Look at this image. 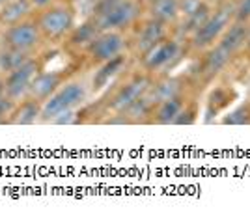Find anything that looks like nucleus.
<instances>
[{"mask_svg":"<svg viewBox=\"0 0 250 218\" xmlns=\"http://www.w3.org/2000/svg\"><path fill=\"white\" fill-rule=\"evenodd\" d=\"M86 86L83 82H63L54 94L42 104V119L54 121L63 112L75 110L86 101Z\"/></svg>","mask_w":250,"mask_h":218,"instance_id":"obj_2","label":"nucleus"},{"mask_svg":"<svg viewBox=\"0 0 250 218\" xmlns=\"http://www.w3.org/2000/svg\"><path fill=\"white\" fill-rule=\"evenodd\" d=\"M231 2H233V0H231Z\"/></svg>","mask_w":250,"mask_h":218,"instance_id":"obj_32","label":"nucleus"},{"mask_svg":"<svg viewBox=\"0 0 250 218\" xmlns=\"http://www.w3.org/2000/svg\"><path fill=\"white\" fill-rule=\"evenodd\" d=\"M42 36L47 40H62L75 28V13L69 6H52L43 10L38 19Z\"/></svg>","mask_w":250,"mask_h":218,"instance_id":"obj_3","label":"nucleus"},{"mask_svg":"<svg viewBox=\"0 0 250 218\" xmlns=\"http://www.w3.org/2000/svg\"><path fill=\"white\" fill-rule=\"evenodd\" d=\"M42 38L43 36L38 22L24 19L17 24L8 26V30L4 32V45L10 49H15V51L30 52L42 43Z\"/></svg>","mask_w":250,"mask_h":218,"instance_id":"obj_7","label":"nucleus"},{"mask_svg":"<svg viewBox=\"0 0 250 218\" xmlns=\"http://www.w3.org/2000/svg\"><path fill=\"white\" fill-rule=\"evenodd\" d=\"M249 24L250 22H239L231 21L229 26L224 30V34L220 36L219 43L220 47H224L228 52H231L233 56L245 49V41H247V34H249Z\"/></svg>","mask_w":250,"mask_h":218,"instance_id":"obj_14","label":"nucleus"},{"mask_svg":"<svg viewBox=\"0 0 250 218\" xmlns=\"http://www.w3.org/2000/svg\"><path fill=\"white\" fill-rule=\"evenodd\" d=\"M138 13H140V6L136 0H116L108 10L92 19L97 22L101 32L124 30V28H129L131 24H135Z\"/></svg>","mask_w":250,"mask_h":218,"instance_id":"obj_4","label":"nucleus"},{"mask_svg":"<svg viewBox=\"0 0 250 218\" xmlns=\"http://www.w3.org/2000/svg\"><path fill=\"white\" fill-rule=\"evenodd\" d=\"M142 2H146L147 6H149V4H151V2H155V0H142Z\"/></svg>","mask_w":250,"mask_h":218,"instance_id":"obj_29","label":"nucleus"},{"mask_svg":"<svg viewBox=\"0 0 250 218\" xmlns=\"http://www.w3.org/2000/svg\"><path fill=\"white\" fill-rule=\"evenodd\" d=\"M245 49L250 52V24H249V34H247V41H245Z\"/></svg>","mask_w":250,"mask_h":218,"instance_id":"obj_27","label":"nucleus"},{"mask_svg":"<svg viewBox=\"0 0 250 218\" xmlns=\"http://www.w3.org/2000/svg\"><path fill=\"white\" fill-rule=\"evenodd\" d=\"M185 104L187 103L183 101V95H174V97L157 101V106H153L151 110V116H153L151 121L157 125H174Z\"/></svg>","mask_w":250,"mask_h":218,"instance_id":"obj_13","label":"nucleus"},{"mask_svg":"<svg viewBox=\"0 0 250 218\" xmlns=\"http://www.w3.org/2000/svg\"><path fill=\"white\" fill-rule=\"evenodd\" d=\"M147 90H149V79L144 77V75H142V77H135L133 80H129L125 86H122V88L116 92L110 106L114 108L116 112L125 114L142 95L146 94Z\"/></svg>","mask_w":250,"mask_h":218,"instance_id":"obj_10","label":"nucleus"},{"mask_svg":"<svg viewBox=\"0 0 250 218\" xmlns=\"http://www.w3.org/2000/svg\"><path fill=\"white\" fill-rule=\"evenodd\" d=\"M125 49V38L120 30H103L95 36V40L88 47L86 52L90 56V60L95 65L112 60L116 56L124 54Z\"/></svg>","mask_w":250,"mask_h":218,"instance_id":"obj_5","label":"nucleus"},{"mask_svg":"<svg viewBox=\"0 0 250 218\" xmlns=\"http://www.w3.org/2000/svg\"><path fill=\"white\" fill-rule=\"evenodd\" d=\"M42 104L43 103H40L38 99H34L30 95L24 97V99H21V103H15V108L8 118V121L15 125L36 123L42 118Z\"/></svg>","mask_w":250,"mask_h":218,"instance_id":"obj_15","label":"nucleus"},{"mask_svg":"<svg viewBox=\"0 0 250 218\" xmlns=\"http://www.w3.org/2000/svg\"><path fill=\"white\" fill-rule=\"evenodd\" d=\"M194 116H196L194 106H188V104H185V106H183V110H181V114L177 116V119H176V123H174V125L192 123V121H194Z\"/></svg>","mask_w":250,"mask_h":218,"instance_id":"obj_25","label":"nucleus"},{"mask_svg":"<svg viewBox=\"0 0 250 218\" xmlns=\"http://www.w3.org/2000/svg\"><path fill=\"white\" fill-rule=\"evenodd\" d=\"M211 6H209L206 0H202L198 6L194 8V10L187 13L185 15V19H183V24H181V28H179V34L183 36V38H190L194 32L198 30L200 26L204 24V22L208 21V17L211 15Z\"/></svg>","mask_w":250,"mask_h":218,"instance_id":"obj_18","label":"nucleus"},{"mask_svg":"<svg viewBox=\"0 0 250 218\" xmlns=\"http://www.w3.org/2000/svg\"><path fill=\"white\" fill-rule=\"evenodd\" d=\"M233 21L250 22V0H233Z\"/></svg>","mask_w":250,"mask_h":218,"instance_id":"obj_23","label":"nucleus"},{"mask_svg":"<svg viewBox=\"0 0 250 218\" xmlns=\"http://www.w3.org/2000/svg\"><path fill=\"white\" fill-rule=\"evenodd\" d=\"M233 54L228 52L224 47H220L219 43H215L213 47H209L208 51L202 52V60H200V77L209 82L213 80L217 75L224 71L228 67V63L231 62Z\"/></svg>","mask_w":250,"mask_h":218,"instance_id":"obj_9","label":"nucleus"},{"mask_svg":"<svg viewBox=\"0 0 250 218\" xmlns=\"http://www.w3.org/2000/svg\"><path fill=\"white\" fill-rule=\"evenodd\" d=\"M99 26H97V22L94 19H90V21L83 22L81 26H75L73 30L69 32V43L73 45V47H88L90 43L95 40V36L99 34Z\"/></svg>","mask_w":250,"mask_h":218,"instance_id":"obj_20","label":"nucleus"},{"mask_svg":"<svg viewBox=\"0 0 250 218\" xmlns=\"http://www.w3.org/2000/svg\"><path fill=\"white\" fill-rule=\"evenodd\" d=\"M52 0H30L32 8H36V10H47L49 6H51Z\"/></svg>","mask_w":250,"mask_h":218,"instance_id":"obj_26","label":"nucleus"},{"mask_svg":"<svg viewBox=\"0 0 250 218\" xmlns=\"http://www.w3.org/2000/svg\"><path fill=\"white\" fill-rule=\"evenodd\" d=\"M165 38H167V24H163V22H159L149 17V19L140 26L138 36H136V41H135V51H136V54L140 56V60L155 47L157 43L163 41Z\"/></svg>","mask_w":250,"mask_h":218,"instance_id":"obj_11","label":"nucleus"},{"mask_svg":"<svg viewBox=\"0 0 250 218\" xmlns=\"http://www.w3.org/2000/svg\"><path fill=\"white\" fill-rule=\"evenodd\" d=\"M183 52V47L179 40H174V38H165L163 41H159L147 52L146 56L142 58V65H144V71L147 73H159L168 69L170 65L179 60Z\"/></svg>","mask_w":250,"mask_h":218,"instance_id":"obj_6","label":"nucleus"},{"mask_svg":"<svg viewBox=\"0 0 250 218\" xmlns=\"http://www.w3.org/2000/svg\"><path fill=\"white\" fill-rule=\"evenodd\" d=\"M26 60H30L28 58V52H21L6 47L4 51H0V71L11 73L13 69H17L19 65H22Z\"/></svg>","mask_w":250,"mask_h":218,"instance_id":"obj_21","label":"nucleus"},{"mask_svg":"<svg viewBox=\"0 0 250 218\" xmlns=\"http://www.w3.org/2000/svg\"><path fill=\"white\" fill-rule=\"evenodd\" d=\"M15 108V101H11L6 94H0V121L6 118V116H11Z\"/></svg>","mask_w":250,"mask_h":218,"instance_id":"obj_24","label":"nucleus"},{"mask_svg":"<svg viewBox=\"0 0 250 218\" xmlns=\"http://www.w3.org/2000/svg\"><path fill=\"white\" fill-rule=\"evenodd\" d=\"M249 103H250V90H249Z\"/></svg>","mask_w":250,"mask_h":218,"instance_id":"obj_30","label":"nucleus"},{"mask_svg":"<svg viewBox=\"0 0 250 218\" xmlns=\"http://www.w3.org/2000/svg\"><path fill=\"white\" fill-rule=\"evenodd\" d=\"M224 125H250V103L239 104L235 110H231L226 118H222Z\"/></svg>","mask_w":250,"mask_h":218,"instance_id":"obj_22","label":"nucleus"},{"mask_svg":"<svg viewBox=\"0 0 250 218\" xmlns=\"http://www.w3.org/2000/svg\"><path fill=\"white\" fill-rule=\"evenodd\" d=\"M32 11L30 0H8L4 4V8L0 10V22L11 26V24H17V22L24 21Z\"/></svg>","mask_w":250,"mask_h":218,"instance_id":"obj_16","label":"nucleus"},{"mask_svg":"<svg viewBox=\"0 0 250 218\" xmlns=\"http://www.w3.org/2000/svg\"><path fill=\"white\" fill-rule=\"evenodd\" d=\"M0 2H8V0H0Z\"/></svg>","mask_w":250,"mask_h":218,"instance_id":"obj_31","label":"nucleus"},{"mask_svg":"<svg viewBox=\"0 0 250 218\" xmlns=\"http://www.w3.org/2000/svg\"><path fill=\"white\" fill-rule=\"evenodd\" d=\"M179 13V0H155L149 4V17L167 26L177 21Z\"/></svg>","mask_w":250,"mask_h":218,"instance_id":"obj_17","label":"nucleus"},{"mask_svg":"<svg viewBox=\"0 0 250 218\" xmlns=\"http://www.w3.org/2000/svg\"><path fill=\"white\" fill-rule=\"evenodd\" d=\"M233 21V2L224 0L217 10L211 11L208 21L194 32L187 41L190 43V49L196 52L208 51L209 47H213L220 40V36L229 26V22Z\"/></svg>","mask_w":250,"mask_h":218,"instance_id":"obj_1","label":"nucleus"},{"mask_svg":"<svg viewBox=\"0 0 250 218\" xmlns=\"http://www.w3.org/2000/svg\"><path fill=\"white\" fill-rule=\"evenodd\" d=\"M63 82H65V75L62 71H42L34 77L28 95L38 99L40 103H45Z\"/></svg>","mask_w":250,"mask_h":218,"instance_id":"obj_12","label":"nucleus"},{"mask_svg":"<svg viewBox=\"0 0 250 218\" xmlns=\"http://www.w3.org/2000/svg\"><path fill=\"white\" fill-rule=\"evenodd\" d=\"M0 94H4V80L0 79Z\"/></svg>","mask_w":250,"mask_h":218,"instance_id":"obj_28","label":"nucleus"},{"mask_svg":"<svg viewBox=\"0 0 250 218\" xmlns=\"http://www.w3.org/2000/svg\"><path fill=\"white\" fill-rule=\"evenodd\" d=\"M125 63H127V58H125L124 54H120V56H116V58H112V60L101 63V65H99V71H95L94 82H92L95 90L104 88V86L110 82L118 73L124 69Z\"/></svg>","mask_w":250,"mask_h":218,"instance_id":"obj_19","label":"nucleus"},{"mask_svg":"<svg viewBox=\"0 0 250 218\" xmlns=\"http://www.w3.org/2000/svg\"><path fill=\"white\" fill-rule=\"evenodd\" d=\"M36 75H38V63L34 60H26L17 69L8 73V77L4 80V94L8 95L11 101L19 103L21 99L28 97V90H30V84Z\"/></svg>","mask_w":250,"mask_h":218,"instance_id":"obj_8","label":"nucleus"}]
</instances>
